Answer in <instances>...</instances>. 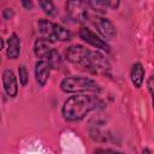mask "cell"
Segmentation results:
<instances>
[{"label":"cell","mask_w":154,"mask_h":154,"mask_svg":"<svg viewBox=\"0 0 154 154\" xmlns=\"http://www.w3.org/2000/svg\"><path fill=\"white\" fill-rule=\"evenodd\" d=\"M99 100L95 96L87 94H76L70 96L63 105L61 114L69 122H77L83 119L90 111L96 108Z\"/></svg>","instance_id":"obj_1"},{"label":"cell","mask_w":154,"mask_h":154,"mask_svg":"<svg viewBox=\"0 0 154 154\" xmlns=\"http://www.w3.org/2000/svg\"><path fill=\"white\" fill-rule=\"evenodd\" d=\"M52 47H51V43L43 38H38L36 40L35 45H34V53L37 58H41V60H45L49 53L52 52Z\"/></svg>","instance_id":"obj_14"},{"label":"cell","mask_w":154,"mask_h":154,"mask_svg":"<svg viewBox=\"0 0 154 154\" xmlns=\"http://www.w3.org/2000/svg\"><path fill=\"white\" fill-rule=\"evenodd\" d=\"M13 17V11L11 8H5L4 10V18L5 19H11Z\"/></svg>","instance_id":"obj_20"},{"label":"cell","mask_w":154,"mask_h":154,"mask_svg":"<svg viewBox=\"0 0 154 154\" xmlns=\"http://www.w3.org/2000/svg\"><path fill=\"white\" fill-rule=\"evenodd\" d=\"M46 61H48V64L51 65V67L52 69H59L60 66H61V64H63V61H61V58H60V55H59V53L53 48L52 49V52L49 53V55L45 59Z\"/></svg>","instance_id":"obj_16"},{"label":"cell","mask_w":154,"mask_h":154,"mask_svg":"<svg viewBox=\"0 0 154 154\" xmlns=\"http://www.w3.org/2000/svg\"><path fill=\"white\" fill-rule=\"evenodd\" d=\"M66 10L69 11L70 17L75 20H87L90 12L88 4L83 1H69L66 4Z\"/></svg>","instance_id":"obj_7"},{"label":"cell","mask_w":154,"mask_h":154,"mask_svg":"<svg viewBox=\"0 0 154 154\" xmlns=\"http://www.w3.org/2000/svg\"><path fill=\"white\" fill-rule=\"evenodd\" d=\"M6 54L10 59H17L20 54V40L17 34H12L7 40Z\"/></svg>","instance_id":"obj_12"},{"label":"cell","mask_w":154,"mask_h":154,"mask_svg":"<svg viewBox=\"0 0 154 154\" xmlns=\"http://www.w3.org/2000/svg\"><path fill=\"white\" fill-rule=\"evenodd\" d=\"M90 52L91 51L85 48L84 46L75 45V46H70L65 51V58L69 61H71L73 64H78L84 67V65L87 64V60L90 55Z\"/></svg>","instance_id":"obj_5"},{"label":"cell","mask_w":154,"mask_h":154,"mask_svg":"<svg viewBox=\"0 0 154 154\" xmlns=\"http://www.w3.org/2000/svg\"><path fill=\"white\" fill-rule=\"evenodd\" d=\"M38 5H40V7L43 10V12H45L48 17H55V16L58 14V8H57V6H55L52 1H48V0H46V1H40Z\"/></svg>","instance_id":"obj_15"},{"label":"cell","mask_w":154,"mask_h":154,"mask_svg":"<svg viewBox=\"0 0 154 154\" xmlns=\"http://www.w3.org/2000/svg\"><path fill=\"white\" fill-rule=\"evenodd\" d=\"M18 75H19V82L20 84L24 87L28 84V81H29V75H28V71H26V67L24 65L19 66L18 69Z\"/></svg>","instance_id":"obj_18"},{"label":"cell","mask_w":154,"mask_h":154,"mask_svg":"<svg viewBox=\"0 0 154 154\" xmlns=\"http://www.w3.org/2000/svg\"><path fill=\"white\" fill-rule=\"evenodd\" d=\"M71 36L72 35L67 29L57 24V26H55V40L57 41H69V40H71Z\"/></svg>","instance_id":"obj_17"},{"label":"cell","mask_w":154,"mask_h":154,"mask_svg":"<svg viewBox=\"0 0 154 154\" xmlns=\"http://www.w3.org/2000/svg\"><path fill=\"white\" fill-rule=\"evenodd\" d=\"M142 154H150V150H149L148 148H144L143 152H142Z\"/></svg>","instance_id":"obj_23"},{"label":"cell","mask_w":154,"mask_h":154,"mask_svg":"<svg viewBox=\"0 0 154 154\" xmlns=\"http://www.w3.org/2000/svg\"><path fill=\"white\" fill-rule=\"evenodd\" d=\"M2 84L5 93L10 97H14L18 93V83L14 73L11 70H5L2 73Z\"/></svg>","instance_id":"obj_9"},{"label":"cell","mask_w":154,"mask_h":154,"mask_svg":"<svg viewBox=\"0 0 154 154\" xmlns=\"http://www.w3.org/2000/svg\"><path fill=\"white\" fill-rule=\"evenodd\" d=\"M87 4L93 11L100 13H105L107 10H113L119 6V1L116 0H91Z\"/></svg>","instance_id":"obj_11"},{"label":"cell","mask_w":154,"mask_h":154,"mask_svg":"<svg viewBox=\"0 0 154 154\" xmlns=\"http://www.w3.org/2000/svg\"><path fill=\"white\" fill-rule=\"evenodd\" d=\"M79 37L87 42L88 45L93 46L94 48H96V51H102V52H109V46L108 43L101 38L96 32L91 31L88 28H82L79 30Z\"/></svg>","instance_id":"obj_6"},{"label":"cell","mask_w":154,"mask_h":154,"mask_svg":"<svg viewBox=\"0 0 154 154\" xmlns=\"http://www.w3.org/2000/svg\"><path fill=\"white\" fill-rule=\"evenodd\" d=\"M95 154H123V153L114 149H109V148H99L95 150Z\"/></svg>","instance_id":"obj_19"},{"label":"cell","mask_w":154,"mask_h":154,"mask_svg":"<svg viewBox=\"0 0 154 154\" xmlns=\"http://www.w3.org/2000/svg\"><path fill=\"white\" fill-rule=\"evenodd\" d=\"M2 48H4V40L0 37V51H1Z\"/></svg>","instance_id":"obj_24"},{"label":"cell","mask_w":154,"mask_h":154,"mask_svg":"<svg viewBox=\"0 0 154 154\" xmlns=\"http://www.w3.org/2000/svg\"><path fill=\"white\" fill-rule=\"evenodd\" d=\"M22 5H23L26 10H31V8H32V2H31V1H22Z\"/></svg>","instance_id":"obj_22"},{"label":"cell","mask_w":154,"mask_h":154,"mask_svg":"<svg viewBox=\"0 0 154 154\" xmlns=\"http://www.w3.org/2000/svg\"><path fill=\"white\" fill-rule=\"evenodd\" d=\"M147 87H148V91H149V94L152 95V94H153V75H152L149 78H148Z\"/></svg>","instance_id":"obj_21"},{"label":"cell","mask_w":154,"mask_h":154,"mask_svg":"<svg viewBox=\"0 0 154 154\" xmlns=\"http://www.w3.org/2000/svg\"><path fill=\"white\" fill-rule=\"evenodd\" d=\"M87 20L90 22V23L96 28V30L101 34V36H102L103 38H106V40H113V38L117 36L116 26L113 25V23H112L109 19L89 12Z\"/></svg>","instance_id":"obj_3"},{"label":"cell","mask_w":154,"mask_h":154,"mask_svg":"<svg viewBox=\"0 0 154 154\" xmlns=\"http://www.w3.org/2000/svg\"><path fill=\"white\" fill-rule=\"evenodd\" d=\"M144 75H146V71H144V67L142 66V64L136 63L131 66L130 78H131V83L134 84V87L140 88L142 85V83L144 81Z\"/></svg>","instance_id":"obj_13"},{"label":"cell","mask_w":154,"mask_h":154,"mask_svg":"<svg viewBox=\"0 0 154 154\" xmlns=\"http://www.w3.org/2000/svg\"><path fill=\"white\" fill-rule=\"evenodd\" d=\"M55 23H52L51 20L47 19H41L37 23V28H38V32L41 35V38L51 42H55Z\"/></svg>","instance_id":"obj_8"},{"label":"cell","mask_w":154,"mask_h":154,"mask_svg":"<svg viewBox=\"0 0 154 154\" xmlns=\"http://www.w3.org/2000/svg\"><path fill=\"white\" fill-rule=\"evenodd\" d=\"M51 65L46 60H38L35 65V77L40 85H45L51 75Z\"/></svg>","instance_id":"obj_10"},{"label":"cell","mask_w":154,"mask_h":154,"mask_svg":"<svg viewBox=\"0 0 154 154\" xmlns=\"http://www.w3.org/2000/svg\"><path fill=\"white\" fill-rule=\"evenodd\" d=\"M60 89L64 93H77V94H84V93H94L99 90V84L88 77H81V76H72L66 77L60 83Z\"/></svg>","instance_id":"obj_2"},{"label":"cell","mask_w":154,"mask_h":154,"mask_svg":"<svg viewBox=\"0 0 154 154\" xmlns=\"http://www.w3.org/2000/svg\"><path fill=\"white\" fill-rule=\"evenodd\" d=\"M84 67L94 73L106 75L109 71V63L102 53H100L99 51H91Z\"/></svg>","instance_id":"obj_4"}]
</instances>
